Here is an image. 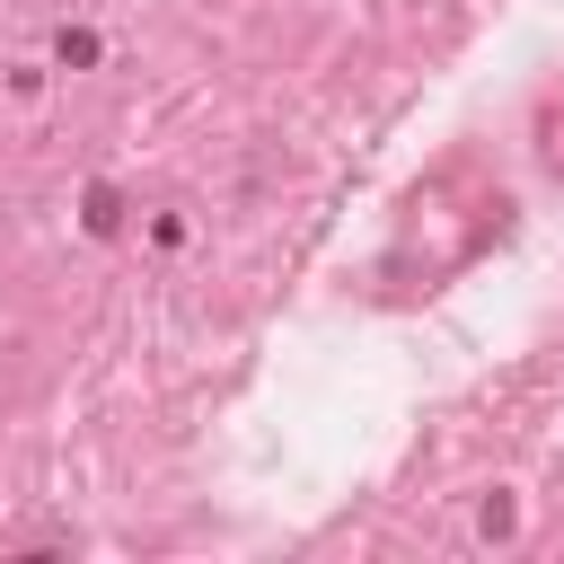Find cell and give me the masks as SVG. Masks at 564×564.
Masks as SVG:
<instances>
[{
	"label": "cell",
	"instance_id": "cell-1",
	"mask_svg": "<svg viewBox=\"0 0 564 564\" xmlns=\"http://www.w3.org/2000/svg\"><path fill=\"white\" fill-rule=\"evenodd\" d=\"M79 220H88V238H115V229H123V203H115V185H88Z\"/></svg>",
	"mask_w": 564,
	"mask_h": 564
},
{
	"label": "cell",
	"instance_id": "cell-2",
	"mask_svg": "<svg viewBox=\"0 0 564 564\" xmlns=\"http://www.w3.org/2000/svg\"><path fill=\"white\" fill-rule=\"evenodd\" d=\"M53 62H62V70H88V62H97V35H88V26H62V35H53Z\"/></svg>",
	"mask_w": 564,
	"mask_h": 564
}]
</instances>
